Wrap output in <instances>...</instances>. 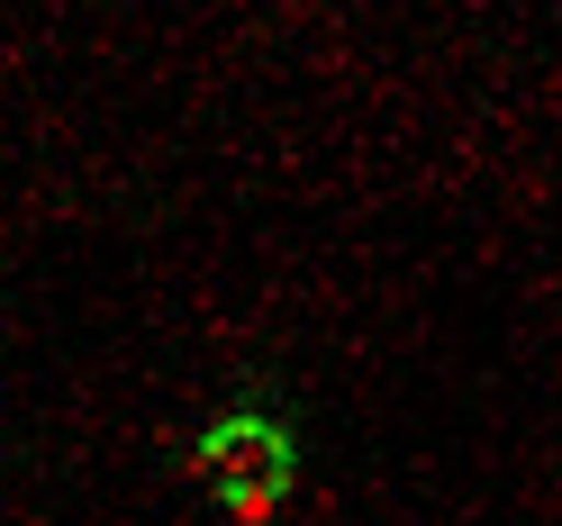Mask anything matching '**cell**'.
Listing matches in <instances>:
<instances>
[{"label":"cell","instance_id":"cell-1","mask_svg":"<svg viewBox=\"0 0 562 526\" xmlns=\"http://www.w3.org/2000/svg\"><path fill=\"white\" fill-rule=\"evenodd\" d=\"M200 472H209V490H218L227 508H272L281 490H291L300 454H291V427H281V417H263V409H227L218 427L200 436Z\"/></svg>","mask_w":562,"mask_h":526}]
</instances>
